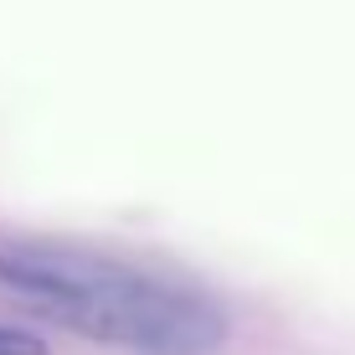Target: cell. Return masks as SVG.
<instances>
[{
    "instance_id": "1",
    "label": "cell",
    "mask_w": 355,
    "mask_h": 355,
    "mask_svg": "<svg viewBox=\"0 0 355 355\" xmlns=\"http://www.w3.org/2000/svg\"><path fill=\"white\" fill-rule=\"evenodd\" d=\"M0 288L42 320L129 355H216L227 309L206 288L62 237H0Z\"/></svg>"
},
{
    "instance_id": "2",
    "label": "cell",
    "mask_w": 355,
    "mask_h": 355,
    "mask_svg": "<svg viewBox=\"0 0 355 355\" xmlns=\"http://www.w3.org/2000/svg\"><path fill=\"white\" fill-rule=\"evenodd\" d=\"M0 355H46V340L21 324H0Z\"/></svg>"
}]
</instances>
